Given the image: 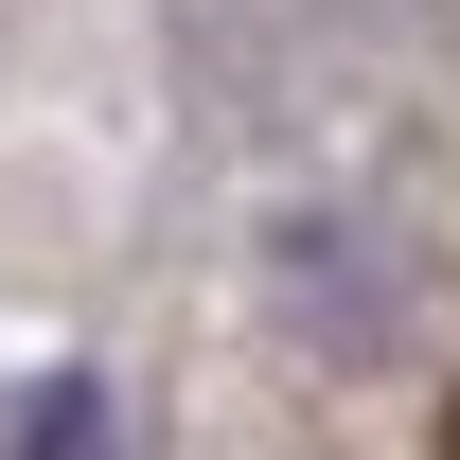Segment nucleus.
Instances as JSON below:
<instances>
[{"label":"nucleus","mask_w":460,"mask_h":460,"mask_svg":"<svg viewBox=\"0 0 460 460\" xmlns=\"http://www.w3.org/2000/svg\"><path fill=\"white\" fill-rule=\"evenodd\" d=\"M36 460H107V390H36Z\"/></svg>","instance_id":"obj_1"},{"label":"nucleus","mask_w":460,"mask_h":460,"mask_svg":"<svg viewBox=\"0 0 460 460\" xmlns=\"http://www.w3.org/2000/svg\"><path fill=\"white\" fill-rule=\"evenodd\" d=\"M443 460H460V425H443Z\"/></svg>","instance_id":"obj_2"}]
</instances>
